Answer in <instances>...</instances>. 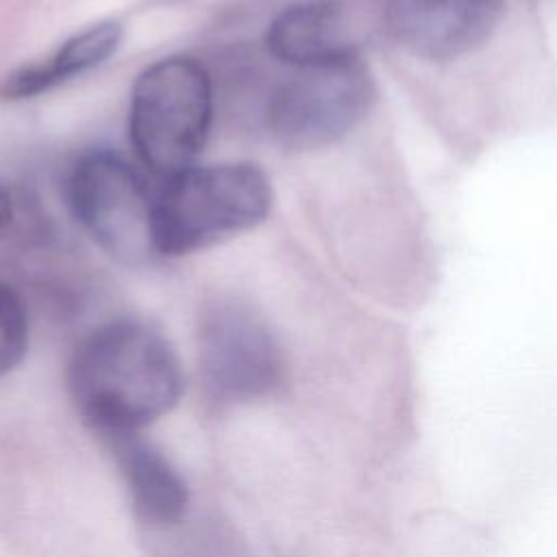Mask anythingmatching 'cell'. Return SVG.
Segmentation results:
<instances>
[{"mask_svg": "<svg viewBox=\"0 0 557 557\" xmlns=\"http://www.w3.org/2000/svg\"><path fill=\"white\" fill-rule=\"evenodd\" d=\"M11 222H13V200H11V194L0 185V237L7 233Z\"/></svg>", "mask_w": 557, "mask_h": 557, "instance_id": "7c38bea8", "label": "cell"}, {"mask_svg": "<svg viewBox=\"0 0 557 557\" xmlns=\"http://www.w3.org/2000/svg\"><path fill=\"white\" fill-rule=\"evenodd\" d=\"M67 387L78 413L100 433H133L170 411L183 372L170 342L150 324L120 318L76 346Z\"/></svg>", "mask_w": 557, "mask_h": 557, "instance_id": "6da1fadb", "label": "cell"}, {"mask_svg": "<svg viewBox=\"0 0 557 557\" xmlns=\"http://www.w3.org/2000/svg\"><path fill=\"white\" fill-rule=\"evenodd\" d=\"M117 459L131 500L141 520L170 524L187 507V490L168 459L154 450L137 431L102 435Z\"/></svg>", "mask_w": 557, "mask_h": 557, "instance_id": "9c48e42d", "label": "cell"}, {"mask_svg": "<svg viewBox=\"0 0 557 557\" xmlns=\"http://www.w3.org/2000/svg\"><path fill=\"white\" fill-rule=\"evenodd\" d=\"M268 174L248 161L191 165L154 198L159 257H178L259 226L272 209Z\"/></svg>", "mask_w": 557, "mask_h": 557, "instance_id": "7a4b0ae2", "label": "cell"}, {"mask_svg": "<svg viewBox=\"0 0 557 557\" xmlns=\"http://www.w3.org/2000/svg\"><path fill=\"white\" fill-rule=\"evenodd\" d=\"M374 81L359 54L292 67L268 102V128L287 150H315L346 137L374 102Z\"/></svg>", "mask_w": 557, "mask_h": 557, "instance_id": "277c9868", "label": "cell"}, {"mask_svg": "<svg viewBox=\"0 0 557 557\" xmlns=\"http://www.w3.org/2000/svg\"><path fill=\"white\" fill-rule=\"evenodd\" d=\"M28 348V313L22 296L0 281V376L11 372Z\"/></svg>", "mask_w": 557, "mask_h": 557, "instance_id": "8fae6325", "label": "cell"}, {"mask_svg": "<svg viewBox=\"0 0 557 557\" xmlns=\"http://www.w3.org/2000/svg\"><path fill=\"white\" fill-rule=\"evenodd\" d=\"M198 361L207 389L222 400H250L272 392L285 366L265 320L237 300H215L202 311Z\"/></svg>", "mask_w": 557, "mask_h": 557, "instance_id": "8992f818", "label": "cell"}, {"mask_svg": "<svg viewBox=\"0 0 557 557\" xmlns=\"http://www.w3.org/2000/svg\"><path fill=\"white\" fill-rule=\"evenodd\" d=\"M265 48L289 67L320 65L359 54L342 7L326 0L296 2L278 11L268 24Z\"/></svg>", "mask_w": 557, "mask_h": 557, "instance_id": "ba28073f", "label": "cell"}, {"mask_svg": "<svg viewBox=\"0 0 557 557\" xmlns=\"http://www.w3.org/2000/svg\"><path fill=\"white\" fill-rule=\"evenodd\" d=\"M213 122V81L194 57L172 54L148 65L133 83L128 141L159 176L194 165Z\"/></svg>", "mask_w": 557, "mask_h": 557, "instance_id": "3957f363", "label": "cell"}, {"mask_svg": "<svg viewBox=\"0 0 557 557\" xmlns=\"http://www.w3.org/2000/svg\"><path fill=\"white\" fill-rule=\"evenodd\" d=\"M124 28L115 20L96 22L72 37L41 63H30L13 70L0 83V96L7 100L33 98L52 87L102 65L122 44Z\"/></svg>", "mask_w": 557, "mask_h": 557, "instance_id": "30bf717a", "label": "cell"}, {"mask_svg": "<svg viewBox=\"0 0 557 557\" xmlns=\"http://www.w3.org/2000/svg\"><path fill=\"white\" fill-rule=\"evenodd\" d=\"M67 200L76 222L117 263L137 268L159 257L154 198L137 170L111 150H89L72 168Z\"/></svg>", "mask_w": 557, "mask_h": 557, "instance_id": "5b68a950", "label": "cell"}, {"mask_svg": "<svg viewBox=\"0 0 557 557\" xmlns=\"http://www.w3.org/2000/svg\"><path fill=\"white\" fill-rule=\"evenodd\" d=\"M503 13L505 0H387L383 20L413 57L446 61L490 39Z\"/></svg>", "mask_w": 557, "mask_h": 557, "instance_id": "52a82bcc", "label": "cell"}]
</instances>
